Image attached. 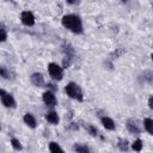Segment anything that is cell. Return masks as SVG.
I'll use <instances>...</instances> for the list:
<instances>
[{
    "label": "cell",
    "mask_w": 153,
    "mask_h": 153,
    "mask_svg": "<svg viewBox=\"0 0 153 153\" xmlns=\"http://www.w3.org/2000/svg\"><path fill=\"white\" fill-rule=\"evenodd\" d=\"M62 25L68 29L69 31L74 33H81L82 32V23L81 19L75 14H67L62 18Z\"/></svg>",
    "instance_id": "cell-1"
},
{
    "label": "cell",
    "mask_w": 153,
    "mask_h": 153,
    "mask_svg": "<svg viewBox=\"0 0 153 153\" xmlns=\"http://www.w3.org/2000/svg\"><path fill=\"white\" fill-rule=\"evenodd\" d=\"M66 92H67V94H68L71 98H73V99H76V100H79V102H81V100L84 99L81 88H80L79 85H76L75 82H69V84H67V86H66Z\"/></svg>",
    "instance_id": "cell-2"
},
{
    "label": "cell",
    "mask_w": 153,
    "mask_h": 153,
    "mask_svg": "<svg viewBox=\"0 0 153 153\" xmlns=\"http://www.w3.org/2000/svg\"><path fill=\"white\" fill-rule=\"evenodd\" d=\"M48 72H49V75L55 80H61L63 76L62 67H60L57 63H54V62L48 65Z\"/></svg>",
    "instance_id": "cell-3"
},
{
    "label": "cell",
    "mask_w": 153,
    "mask_h": 153,
    "mask_svg": "<svg viewBox=\"0 0 153 153\" xmlns=\"http://www.w3.org/2000/svg\"><path fill=\"white\" fill-rule=\"evenodd\" d=\"M0 97H1L2 104H4L6 108H16V100H14V98H13L10 93H7V92H5L4 90H1V91H0Z\"/></svg>",
    "instance_id": "cell-4"
},
{
    "label": "cell",
    "mask_w": 153,
    "mask_h": 153,
    "mask_svg": "<svg viewBox=\"0 0 153 153\" xmlns=\"http://www.w3.org/2000/svg\"><path fill=\"white\" fill-rule=\"evenodd\" d=\"M22 23L26 26H32L35 24V17L30 11H24L22 13Z\"/></svg>",
    "instance_id": "cell-5"
},
{
    "label": "cell",
    "mask_w": 153,
    "mask_h": 153,
    "mask_svg": "<svg viewBox=\"0 0 153 153\" xmlns=\"http://www.w3.org/2000/svg\"><path fill=\"white\" fill-rule=\"evenodd\" d=\"M43 102L48 105V106H55L57 100H56V97L55 94L51 92V91H47L43 93Z\"/></svg>",
    "instance_id": "cell-6"
},
{
    "label": "cell",
    "mask_w": 153,
    "mask_h": 153,
    "mask_svg": "<svg viewBox=\"0 0 153 153\" xmlns=\"http://www.w3.org/2000/svg\"><path fill=\"white\" fill-rule=\"evenodd\" d=\"M30 79H31V82L37 87H42L44 85V79L41 73H33Z\"/></svg>",
    "instance_id": "cell-7"
},
{
    "label": "cell",
    "mask_w": 153,
    "mask_h": 153,
    "mask_svg": "<svg viewBox=\"0 0 153 153\" xmlns=\"http://www.w3.org/2000/svg\"><path fill=\"white\" fill-rule=\"evenodd\" d=\"M45 120L51 124H57L60 121V117L55 111H49L45 114Z\"/></svg>",
    "instance_id": "cell-8"
},
{
    "label": "cell",
    "mask_w": 153,
    "mask_h": 153,
    "mask_svg": "<svg viewBox=\"0 0 153 153\" xmlns=\"http://www.w3.org/2000/svg\"><path fill=\"white\" fill-rule=\"evenodd\" d=\"M102 124L108 130H114L115 129V122L109 117H103L102 118Z\"/></svg>",
    "instance_id": "cell-9"
},
{
    "label": "cell",
    "mask_w": 153,
    "mask_h": 153,
    "mask_svg": "<svg viewBox=\"0 0 153 153\" xmlns=\"http://www.w3.org/2000/svg\"><path fill=\"white\" fill-rule=\"evenodd\" d=\"M24 122L25 124H27L30 128H35L36 127V120L31 114H25L24 115Z\"/></svg>",
    "instance_id": "cell-10"
},
{
    "label": "cell",
    "mask_w": 153,
    "mask_h": 153,
    "mask_svg": "<svg viewBox=\"0 0 153 153\" xmlns=\"http://www.w3.org/2000/svg\"><path fill=\"white\" fill-rule=\"evenodd\" d=\"M143 126H145V129L153 135V120L152 118H146L143 121Z\"/></svg>",
    "instance_id": "cell-11"
},
{
    "label": "cell",
    "mask_w": 153,
    "mask_h": 153,
    "mask_svg": "<svg viewBox=\"0 0 153 153\" xmlns=\"http://www.w3.org/2000/svg\"><path fill=\"white\" fill-rule=\"evenodd\" d=\"M127 128H128L131 133H134V134L140 133V128H139L137 124H136L135 122H133V121H128V123H127Z\"/></svg>",
    "instance_id": "cell-12"
},
{
    "label": "cell",
    "mask_w": 153,
    "mask_h": 153,
    "mask_svg": "<svg viewBox=\"0 0 153 153\" xmlns=\"http://www.w3.org/2000/svg\"><path fill=\"white\" fill-rule=\"evenodd\" d=\"M131 148L134 149V151H141L142 149V141L140 140V139H136L133 143H131Z\"/></svg>",
    "instance_id": "cell-13"
},
{
    "label": "cell",
    "mask_w": 153,
    "mask_h": 153,
    "mask_svg": "<svg viewBox=\"0 0 153 153\" xmlns=\"http://www.w3.org/2000/svg\"><path fill=\"white\" fill-rule=\"evenodd\" d=\"M49 151L50 152H63V149L56 142H50L49 143Z\"/></svg>",
    "instance_id": "cell-14"
},
{
    "label": "cell",
    "mask_w": 153,
    "mask_h": 153,
    "mask_svg": "<svg viewBox=\"0 0 153 153\" xmlns=\"http://www.w3.org/2000/svg\"><path fill=\"white\" fill-rule=\"evenodd\" d=\"M74 151L76 152H80V153H87L90 149L86 147V146H81V145H75L74 146Z\"/></svg>",
    "instance_id": "cell-15"
},
{
    "label": "cell",
    "mask_w": 153,
    "mask_h": 153,
    "mask_svg": "<svg viewBox=\"0 0 153 153\" xmlns=\"http://www.w3.org/2000/svg\"><path fill=\"white\" fill-rule=\"evenodd\" d=\"M11 143H12V147L16 149V151H20L23 147H22V145H20V142L17 140V139H12L11 140Z\"/></svg>",
    "instance_id": "cell-16"
},
{
    "label": "cell",
    "mask_w": 153,
    "mask_h": 153,
    "mask_svg": "<svg viewBox=\"0 0 153 153\" xmlns=\"http://www.w3.org/2000/svg\"><path fill=\"white\" fill-rule=\"evenodd\" d=\"M118 147H120V149H122V151H127L128 149V142L124 140V141H120L118 142Z\"/></svg>",
    "instance_id": "cell-17"
},
{
    "label": "cell",
    "mask_w": 153,
    "mask_h": 153,
    "mask_svg": "<svg viewBox=\"0 0 153 153\" xmlns=\"http://www.w3.org/2000/svg\"><path fill=\"white\" fill-rule=\"evenodd\" d=\"M0 33H1V36H0L1 42H5V41H6V38H7V35H6V30H5V27H4V26H1V29H0Z\"/></svg>",
    "instance_id": "cell-18"
},
{
    "label": "cell",
    "mask_w": 153,
    "mask_h": 153,
    "mask_svg": "<svg viewBox=\"0 0 153 153\" xmlns=\"http://www.w3.org/2000/svg\"><path fill=\"white\" fill-rule=\"evenodd\" d=\"M88 131H90V134H91V135H93V136H96V135H97V129H96L93 126H91V124L88 126Z\"/></svg>",
    "instance_id": "cell-19"
},
{
    "label": "cell",
    "mask_w": 153,
    "mask_h": 153,
    "mask_svg": "<svg viewBox=\"0 0 153 153\" xmlns=\"http://www.w3.org/2000/svg\"><path fill=\"white\" fill-rule=\"evenodd\" d=\"M0 74H1V76L2 78H5V79H7L10 75L7 74V72H6V69H5V67H1V69H0Z\"/></svg>",
    "instance_id": "cell-20"
},
{
    "label": "cell",
    "mask_w": 153,
    "mask_h": 153,
    "mask_svg": "<svg viewBox=\"0 0 153 153\" xmlns=\"http://www.w3.org/2000/svg\"><path fill=\"white\" fill-rule=\"evenodd\" d=\"M148 105H149L151 109H153V97H151V98L148 99Z\"/></svg>",
    "instance_id": "cell-21"
},
{
    "label": "cell",
    "mask_w": 153,
    "mask_h": 153,
    "mask_svg": "<svg viewBox=\"0 0 153 153\" xmlns=\"http://www.w3.org/2000/svg\"><path fill=\"white\" fill-rule=\"evenodd\" d=\"M68 4H71V5H74V4H76L78 2V0H66Z\"/></svg>",
    "instance_id": "cell-22"
},
{
    "label": "cell",
    "mask_w": 153,
    "mask_h": 153,
    "mask_svg": "<svg viewBox=\"0 0 153 153\" xmlns=\"http://www.w3.org/2000/svg\"><path fill=\"white\" fill-rule=\"evenodd\" d=\"M151 57H152V61H153V54H152V55H151Z\"/></svg>",
    "instance_id": "cell-23"
}]
</instances>
